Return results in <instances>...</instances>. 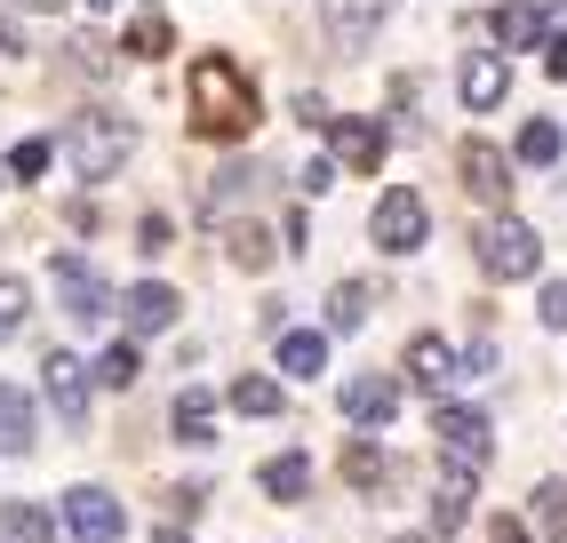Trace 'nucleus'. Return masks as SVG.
I'll return each instance as SVG.
<instances>
[{"instance_id": "a878e982", "label": "nucleus", "mask_w": 567, "mask_h": 543, "mask_svg": "<svg viewBox=\"0 0 567 543\" xmlns=\"http://www.w3.org/2000/svg\"><path fill=\"white\" fill-rule=\"evenodd\" d=\"M344 480H352L360 495H368V488H384V480H392V463H384V448H368V440H352V448H344Z\"/></svg>"}, {"instance_id": "1a4fd4ad", "label": "nucleus", "mask_w": 567, "mask_h": 543, "mask_svg": "<svg viewBox=\"0 0 567 543\" xmlns=\"http://www.w3.org/2000/svg\"><path fill=\"white\" fill-rule=\"evenodd\" d=\"M49 280H56V304H64L72 320H104V313H112V288L96 280L81 256H56V264H49Z\"/></svg>"}, {"instance_id": "393cba45", "label": "nucleus", "mask_w": 567, "mask_h": 543, "mask_svg": "<svg viewBox=\"0 0 567 543\" xmlns=\"http://www.w3.org/2000/svg\"><path fill=\"white\" fill-rule=\"evenodd\" d=\"M224 400H233L240 416H280V408H288V392H280L272 376H256V368H248V376H233V392H224Z\"/></svg>"}, {"instance_id": "4468645a", "label": "nucleus", "mask_w": 567, "mask_h": 543, "mask_svg": "<svg viewBox=\"0 0 567 543\" xmlns=\"http://www.w3.org/2000/svg\"><path fill=\"white\" fill-rule=\"evenodd\" d=\"M408 376H415V383H424V392L440 400L447 383L464 376V360H456V344H447V336H415V344H408Z\"/></svg>"}, {"instance_id": "79ce46f5", "label": "nucleus", "mask_w": 567, "mask_h": 543, "mask_svg": "<svg viewBox=\"0 0 567 543\" xmlns=\"http://www.w3.org/2000/svg\"><path fill=\"white\" fill-rule=\"evenodd\" d=\"M153 543H193V535H176V527H161V535H153Z\"/></svg>"}, {"instance_id": "2eb2a0df", "label": "nucleus", "mask_w": 567, "mask_h": 543, "mask_svg": "<svg viewBox=\"0 0 567 543\" xmlns=\"http://www.w3.org/2000/svg\"><path fill=\"white\" fill-rule=\"evenodd\" d=\"M392 17V0H328V32L336 49H368V32Z\"/></svg>"}, {"instance_id": "f704fd0d", "label": "nucleus", "mask_w": 567, "mask_h": 543, "mask_svg": "<svg viewBox=\"0 0 567 543\" xmlns=\"http://www.w3.org/2000/svg\"><path fill=\"white\" fill-rule=\"evenodd\" d=\"M536 512H544V520H551V527H559V520H567V488H559V480H544V488H536Z\"/></svg>"}, {"instance_id": "20e7f679", "label": "nucleus", "mask_w": 567, "mask_h": 543, "mask_svg": "<svg viewBox=\"0 0 567 543\" xmlns=\"http://www.w3.org/2000/svg\"><path fill=\"white\" fill-rule=\"evenodd\" d=\"M432 432H440V455H456V472H487V455H496V423L480 408L432 400Z\"/></svg>"}, {"instance_id": "b1692460", "label": "nucleus", "mask_w": 567, "mask_h": 543, "mask_svg": "<svg viewBox=\"0 0 567 543\" xmlns=\"http://www.w3.org/2000/svg\"><path fill=\"white\" fill-rule=\"evenodd\" d=\"M89 376L104 383V392H128V383L144 376V360H136V336H112V344H104V360H96Z\"/></svg>"}, {"instance_id": "9b49d317", "label": "nucleus", "mask_w": 567, "mask_h": 543, "mask_svg": "<svg viewBox=\"0 0 567 543\" xmlns=\"http://www.w3.org/2000/svg\"><path fill=\"white\" fill-rule=\"evenodd\" d=\"M344 416L360 423V432H384V423L400 416V383L392 376H352L344 383Z\"/></svg>"}, {"instance_id": "f257e3e1", "label": "nucleus", "mask_w": 567, "mask_h": 543, "mask_svg": "<svg viewBox=\"0 0 567 543\" xmlns=\"http://www.w3.org/2000/svg\"><path fill=\"white\" fill-rule=\"evenodd\" d=\"M184 89H193V129H200V136L233 144V136L256 129V81H248V64H240V57H224V49L193 57Z\"/></svg>"}, {"instance_id": "a19ab883", "label": "nucleus", "mask_w": 567, "mask_h": 543, "mask_svg": "<svg viewBox=\"0 0 567 543\" xmlns=\"http://www.w3.org/2000/svg\"><path fill=\"white\" fill-rule=\"evenodd\" d=\"M487 543H527V527H519V520H496V535H487Z\"/></svg>"}, {"instance_id": "37998d69", "label": "nucleus", "mask_w": 567, "mask_h": 543, "mask_svg": "<svg viewBox=\"0 0 567 543\" xmlns=\"http://www.w3.org/2000/svg\"><path fill=\"white\" fill-rule=\"evenodd\" d=\"M17 9H64V0H17Z\"/></svg>"}, {"instance_id": "58836bf2", "label": "nucleus", "mask_w": 567, "mask_h": 543, "mask_svg": "<svg viewBox=\"0 0 567 543\" xmlns=\"http://www.w3.org/2000/svg\"><path fill=\"white\" fill-rule=\"evenodd\" d=\"M168 503H176L184 520H200V503H208V488H168Z\"/></svg>"}, {"instance_id": "39448f33", "label": "nucleus", "mask_w": 567, "mask_h": 543, "mask_svg": "<svg viewBox=\"0 0 567 543\" xmlns=\"http://www.w3.org/2000/svg\"><path fill=\"white\" fill-rule=\"evenodd\" d=\"M368 232H375V248H384V256H415V248H424V232H432V216H424V192H408V184L375 192V216H368Z\"/></svg>"}, {"instance_id": "c756f323", "label": "nucleus", "mask_w": 567, "mask_h": 543, "mask_svg": "<svg viewBox=\"0 0 567 543\" xmlns=\"http://www.w3.org/2000/svg\"><path fill=\"white\" fill-rule=\"evenodd\" d=\"M128 57H168L176 41H168V17H136V32H128V41H121Z\"/></svg>"}, {"instance_id": "4be33fe9", "label": "nucleus", "mask_w": 567, "mask_h": 543, "mask_svg": "<svg viewBox=\"0 0 567 543\" xmlns=\"http://www.w3.org/2000/svg\"><path fill=\"white\" fill-rule=\"evenodd\" d=\"M464 520H472V472H456V480L432 488V535H456Z\"/></svg>"}, {"instance_id": "aec40b11", "label": "nucleus", "mask_w": 567, "mask_h": 543, "mask_svg": "<svg viewBox=\"0 0 567 543\" xmlns=\"http://www.w3.org/2000/svg\"><path fill=\"white\" fill-rule=\"evenodd\" d=\"M0 455H32V400L0 383Z\"/></svg>"}, {"instance_id": "a211bd4d", "label": "nucleus", "mask_w": 567, "mask_h": 543, "mask_svg": "<svg viewBox=\"0 0 567 543\" xmlns=\"http://www.w3.org/2000/svg\"><path fill=\"white\" fill-rule=\"evenodd\" d=\"M256 488L272 495V503H305V495H312V455H272V463L256 472Z\"/></svg>"}, {"instance_id": "cd10ccee", "label": "nucleus", "mask_w": 567, "mask_h": 543, "mask_svg": "<svg viewBox=\"0 0 567 543\" xmlns=\"http://www.w3.org/2000/svg\"><path fill=\"white\" fill-rule=\"evenodd\" d=\"M328 328H344V336L368 328V288H360V280H344V288L328 296Z\"/></svg>"}, {"instance_id": "dca6fc26", "label": "nucleus", "mask_w": 567, "mask_h": 543, "mask_svg": "<svg viewBox=\"0 0 567 543\" xmlns=\"http://www.w3.org/2000/svg\"><path fill=\"white\" fill-rule=\"evenodd\" d=\"M496 49H544V0H496Z\"/></svg>"}, {"instance_id": "473e14b6", "label": "nucleus", "mask_w": 567, "mask_h": 543, "mask_svg": "<svg viewBox=\"0 0 567 543\" xmlns=\"http://www.w3.org/2000/svg\"><path fill=\"white\" fill-rule=\"evenodd\" d=\"M72 64H81V72H112V49L96 41V32H72Z\"/></svg>"}, {"instance_id": "ddd939ff", "label": "nucleus", "mask_w": 567, "mask_h": 543, "mask_svg": "<svg viewBox=\"0 0 567 543\" xmlns=\"http://www.w3.org/2000/svg\"><path fill=\"white\" fill-rule=\"evenodd\" d=\"M456 89H464L472 112H496V104L512 96V64H504L496 49H480V57H464V81H456Z\"/></svg>"}, {"instance_id": "f8f14e48", "label": "nucleus", "mask_w": 567, "mask_h": 543, "mask_svg": "<svg viewBox=\"0 0 567 543\" xmlns=\"http://www.w3.org/2000/svg\"><path fill=\"white\" fill-rule=\"evenodd\" d=\"M176 304H184V296H176L168 280H136V288L121 296V320H128V336H161V328L176 320Z\"/></svg>"}, {"instance_id": "2f4dec72", "label": "nucleus", "mask_w": 567, "mask_h": 543, "mask_svg": "<svg viewBox=\"0 0 567 543\" xmlns=\"http://www.w3.org/2000/svg\"><path fill=\"white\" fill-rule=\"evenodd\" d=\"M41 168H49V136H24V144L9 152V176H24V184H32Z\"/></svg>"}, {"instance_id": "9d476101", "label": "nucleus", "mask_w": 567, "mask_h": 543, "mask_svg": "<svg viewBox=\"0 0 567 543\" xmlns=\"http://www.w3.org/2000/svg\"><path fill=\"white\" fill-rule=\"evenodd\" d=\"M456 168H464V192H472V201H487V208L512 201V161H504L487 136H472V144L456 152Z\"/></svg>"}, {"instance_id": "412c9836", "label": "nucleus", "mask_w": 567, "mask_h": 543, "mask_svg": "<svg viewBox=\"0 0 567 543\" xmlns=\"http://www.w3.org/2000/svg\"><path fill=\"white\" fill-rule=\"evenodd\" d=\"M240 201H256V168L248 161H233V168H216V184H208V224H224Z\"/></svg>"}, {"instance_id": "c03bdc74", "label": "nucleus", "mask_w": 567, "mask_h": 543, "mask_svg": "<svg viewBox=\"0 0 567 543\" xmlns=\"http://www.w3.org/2000/svg\"><path fill=\"white\" fill-rule=\"evenodd\" d=\"M392 543H432V535H392Z\"/></svg>"}, {"instance_id": "ea45409f", "label": "nucleus", "mask_w": 567, "mask_h": 543, "mask_svg": "<svg viewBox=\"0 0 567 543\" xmlns=\"http://www.w3.org/2000/svg\"><path fill=\"white\" fill-rule=\"evenodd\" d=\"M487 368H496V344H487V336H480V344H472V352H464V376H487Z\"/></svg>"}, {"instance_id": "a18cd8bd", "label": "nucleus", "mask_w": 567, "mask_h": 543, "mask_svg": "<svg viewBox=\"0 0 567 543\" xmlns=\"http://www.w3.org/2000/svg\"><path fill=\"white\" fill-rule=\"evenodd\" d=\"M89 9H121V0H89Z\"/></svg>"}, {"instance_id": "5701e85b", "label": "nucleus", "mask_w": 567, "mask_h": 543, "mask_svg": "<svg viewBox=\"0 0 567 543\" xmlns=\"http://www.w3.org/2000/svg\"><path fill=\"white\" fill-rule=\"evenodd\" d=\"M0 543H56V520L41 503H0Z\"/></svg>"}, {"instance_id": "423d86ee", "label": "nucleus", "mask_w": 567, "mask_h": 543, "mask_svg": "<svg viewBox=\"0 0 567 543\" xmlns=\"http://www.w3.org/2000/svg\"><path fill=\"white\" fill-rule=\"evenodd\" d=\"M64 527H72V543H121L128 512H121V495H104V488H72L64 495Z\"/></svg>"}, {"instance_id": "6ab92c4d", "label": "nucleus", "mask_w": 567, "mask_h": 543, "mask_svg": "<svg viewBox=\"0 0 567 543\" xmlns=\"http://www.w3.org/2000/svg\"><path fill=\"white\" fill-rule=\"evenodd\" d=\"M176 440H193V448H208L216 440V392H200V383H184V392H176Z\"/></svg>"}, {"instance_id": "0eeeda50", "label": "nucleus", "mask_w": 567, "mask_h": 543, "mask_svg": "<svg viewBox=\"0 0 567 543\" xmlns=\"http://www.w3.org/2000/svg\"><path fill=\"white\" fill-rule=\"evenodd\" d=\"M41 392H49V408H56L64 432H81V423H89V368L72 360V352H49L41 360Z\"/></svg>"}, {"instance_id": "c85d7f7f", "label": "nucleus", "mask_w": 567, "mask_h": 543, "mask_svg": "<svg viewBox=\"0 0 567 543\" xmlns=\"http://www.w3.org/2000/svg\"><path fill=\"white\" fill-rule=\"evenodd\" d=\"M24 320H32V296H24V280H0V344H9V336H24Z\"/></svg>"}, {"instance_id": "c9c22d12", "label": "nucleus", "mask_w": 567, "mask_h": 543, "mask_svg": "<svg viewBox=\"0 0 567 543\" xmlns=\"http://www.w3.org/2000/svg\"><path fill=\"white\" fill-rule=\"evenodd\" d=\"M536 313H544V328H567V280H551V288H544Z\"/></svg>"}, {"instance_id": "7c9ffc66", "label": "nucleus", "mask_w": 567, "mask_h": 543, "mask_svg": "<svg viewBox=\"0 0 567 543\" xmlns=\"http://www.w3.org/2000/svg\"><path fill=\"white\" fill-rule=\"evenodd\" d=\"M233 264H240V272H264V264H272V240H264L256 224H240V232H233Z\"/></svg>"}, {"instance_id": "6e6552de", "label": "nucleus", "mask_w": 567, "mask_h": 543, "mask_svg": "<svg viewBox=\"0 0 567 543\" xmlns=\"http://www.w3.org/2000/svg\"><path fill=\"white\" fill-rule=\"evenodd\" d=\"M328 144H336V168H344V176H375V168H384V129H375V121H352V112H336V121H328Z\"/></svg>"}, {"instance_id": "72a5a7b5", "label": "nucleus", "mask_w": 567, "mask_h": 543, "mask_svg": "<svg viewBox=\"0 0 567 543\" xmlns=\"http://www.w3.org/2000/svg\"><path fill=\"white\" fill-rule=\"evenodd\" d=\"M168 240H176V232H168V216H144V224H136V248H144V256H161Z\"/></svg>"}, {"instance_id": "f3484780", "label": "nucleus", "mask_w": 567, "mask_h": 543, "mask_svg": "<svg viewBox=\"0 0 567 543\" xmlns=\"http://www.w3.org/2000/svg\"><path fill=\"white\" fill-rule=\"evenodd\" d=\"M272 360H280V376H296V383H312V376L328 368V336H320V328H288Z\"/></svg>"}, {"instance_id": "4c0bfd02", "label": "nucleus", "mask_w": 567, "mask_h": 543, "mask_svg": "<svg viewBox=\"0 0 567 543\" xmlns=\"http://www.w3.org/2000/svg\"><path fill=\"white\" fill-rule=\"evenodd\" d=\"M544 72H551V81H567V32H551V41H544Z\"/></svg>"}, {"instance_id": "e433bc0d", "label": "nucleus", "mask_w": 567, "mask_h": 543, "mask_svg": "<svg viewBox=\"0 0 567 543\" xmlns=\"http://www.w3.org/2000/svg\"><path fill=\"white\" fill-rule=\"evenodd\" d=\"M296 121H305V129H328V121H336V112H328V104H320V96L305 89V96H296Z\"/></svg>"}, {"instance_id": "bb28decb", "label": "nucleus", "mask_w": 567, "mask_h": 543, "mask_svg": "<svg viewBox=\"0 0 567 543\" xmlns=\"http://www.w3.org/2000/svg\"><path fill=\"white\" fill-rule=\"evenodd\" d=\"M519 161H527V168H551V161H559V121H527V129H519Z\"/></svg>"}, {"instance_id": "f03ea898", "label": "nucleus", "mask_w": 567, "mask_h": 543, "mask_svg": "<svg viewBox=\"0 0 567 543\" xmlns=\"http://www.w3.org/2000/svg\"><path fill=\"white\" fill-rule=\"evenodd\" d=\"M128 144H136V129L121 121V112H72L64 161H72V176H81V184H104V176H121Z\"/></svg>"}, {"instance_id": "7ed1b4c3", "label": "nucleus", "mask_w": 567, "mask_h": 543, "mask_svg": "<svg viewBox=\"0 0 567 543\" xmlns=\"http://www.w3.org/2000/svg\"><path fill=\"white\" fill-rule=\"evenodd\" d=\"M472 256H480L487 280H527V272L544 264V240H536L519 216H487V224L472 232Z\"/></svg>"}]
</instances>
